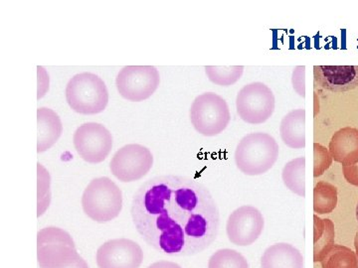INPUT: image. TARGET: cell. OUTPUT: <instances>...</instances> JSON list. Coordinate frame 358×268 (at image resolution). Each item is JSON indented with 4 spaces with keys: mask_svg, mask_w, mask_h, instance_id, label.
Wrapping results in <instances>:
<instances>
[{
    "mask_svg": "<svg viewBox=\"0 0 358 268\" xmlns=\"http://www.w3.org/2000/svg\"><path fill=\"white\" fill-rule=\"evenodd\" d=\"M131 216L141 239L169 256H193L217 239L220 214L208 188L195 179L157 176L134 193Z\"/></svg>",
    "mask_w": 358,
    "mask_h": 268,
    "instance_id": "1",
    "label": "cell"
},
{
    "mask_svg": "<svg viewBox=\"0 0 358 268\" xmlns=\"http://www.w3.org/2000/svg\"><path fill=\"white\" fill-rule=\"evenodd\" d=\"M279 154V144L272 135L265 133H250L237 144L235 164L244 175L260 176L274 167Z\"/></svg>",
    "mask_w": 358,
    "mask_h": 268,
    "instance_id": "2",
    "label": "cell"
},
{
    "mask_svg": "<svg viewBox=\"0 0 358 268\" xmlns=\"http://www.w3.org/2000/svg\"><path fill=\"white\" fill-rule=\"evenodd\" d=\"M85 215L96 223H108L119 217L122 209V193L108 177L94 179L82 196Z\"/></svg>",
    "mask_w": 358,
    "mask_h": 268,
    "instance_id": "3",
    "label": "cell"
},
{
    "mask_svg": "<svg viewBox=\"0 0 358 268\" xmlns=\"http://www.w3.org/2000/svg\"><path fill=\"white\" fill-rule=\"evenodd\" d=\"M66 100L78 114H98L107 107L109 91L100 77L92 73H81L68 82Z\"/></svg>",
    "mask_w": 358,
    "mask_h": 268,
    "instance_id": "4",
    "label": "cell"
},
{
    "mask_svg": "<svg viewBox=\"0 0 358 268\" xmlns=\"http://www.w3.org/2000/svg\"><path fill=\"white\" fill-rule=\"evenodd\" d=\"M189 117L195 131L206 137L222 133L231 121L229 105L215 93L196 96L190 107Z\"/></svg>",
    "mask_w": 358,
    "mask_h": 268,
    "instance_id": "5",
    "label": "cell"
},
{
    "mask_svg": "<svg viewBox=\"0 0 358 268\" xmlns=\"http://www.w3.org/2000/svg\"><path fill=\"white\" fill-rule=\"evenodd\" d=\"M275 109V95L267 84L255 82L238 91L237 114L246 124L254 126L264 124L272 117Z\"/></svg>",
    "mask_w": 358,
    "mask_h": 268,
    "instance_id": "6",
    "label": "cell"
},
{
    "mask_svg": "<svg viewBox=\"0 0 358 268\" xmlns=\"http://www.w3.org/2000/svg\"><path fill=\"white\" fill-rule=\"evenodd\" d=\"M159 84V73L154 66H127L115 79L120 96L134 103L150 98Z\"/></svg>",
    "mask_w": 358,
    "mask_h": 268,
    "instance_id": "7",
    "label": "cell"
},
{
    "mask_svg": "<svg viewBox=\"0 0 358 268\" xmlns=\"http://www.w3.org/2000/svg\"><path fill=\"white\" fill-rule=\"evenodd\" d=\"M154 165V155L141 144L124 145L110 160V172L124 183L134 182L148 175Z\"/></svg>",
    "mask_w": 358,
    "mask_h": 268,
    "instance_id": "8",
    "label": "cell"
},
{
    "mask_svg": "<svg viewBox=\"0 0 358 268\" xmlns=\"http://www.w3.org/2000/svg\"><path fill=\"white\" fill-rule=\"evenodd\" d=\"M73 141L77 154L88 163H101L112 151V133L96 122L80 126L75 131Z\"/></svg>",
    "mask_w": 358,
    "mask_h": 268,
    "instance_id": "9",
    "label": "cell"
},
{
    "mask_svg": "<svg viewBox=\"0 0 358 268\" xmlns=\"http://www.w3.org/2000/svg\"><path fill=\"white\" fill-rule=\"evenodd\" d=\"M265 218L259 209L242 206L233 211L226 223L228 239L237 246H249L262 236Z\"/></svg>",
    "mask_w": 358,
    "mask_h": 268,
    "instance_id": "10",
    "label": "cell"
},
{
    "mask_svg": "<svg viewBox=\"0 0 358 268\" xmlns=\"http://www.w3.org/2000/svg\"><path fill=\"white\" fill-rule=\"evenodd\" d=\"M96 262L99 268H140L143 251L131 239H110L96 251Z\"/></svg>",
    "mask_w": 358,
    "mask_h": 268,
    "instance_id": "11",
    "label": "cell"
},
{
    "mask_svg": "<svg viewBox=\"0 0 358 268\" xmlns=\"http://www.w3.org/2000/svg\"><path fill=\"white\" fill-rule=\"evenodd\" d=\"M315 89L345 93L358 88V66H315Z\"/></svg>",
    "mask_w": 358,
    "mask_h": 268,
    "instance_id": "12",
    "label": "cell"
},
{
    "mask_svg": "<svg viewBox=\"0 0 358 268\" xmlns=\"http://www.w3.org/2000/svg\"><path fill=\"white\" fill-rule=\"evenodd\" d=\"M334 161L343 166L358 163V128L346 126L334 134L329 147Z\"/></svg>",
    "mask_w": 358,
    "mask_h": 268,
    "instance_id": "13",
    "label": "cell"
},
{
    "mask_svg": "<svg viewBox=\"0 0 358 268\" xmlns=\"http://www.w3.org/2000/svg\"><path fill=\"white\" fill-rule=\"evenodd\" d=\"M37 152L43 154L50 149L62 135V121L54 110L40 107L37 110Z\"/></svg>",
    "mask_w": 358,
    "mask_h": 268,
    "instance_id": "14",
    "label": "cell"
},
{
    "mask_svg": "<svg viewBox=\"0 0 358 268\" xmlns=\"http://www.w3.org/2000/svg\"><path fill=\"white\" fill-rule=\"evenodd\" d=\"M262 268H303V256L292 244L279 243L268 246L261 258Z\"/></svg>",
    "mask_w": 358,
    "mask_h": 268,
    "instance_id": "15",
    "label": "cell"
},
{
    "mask_svg": "<svg viewBox=\"0 0 358 268\" xmlns=\"http://www.w3.org/2000/svg\"><path fill=\"white\" fill-rule=\"evenodd\" d=\"M282 142L292 149L306 147V110H294L282 117L280 124Z\"/></svg>",
    "mask_w": 358,
    "mask_h": 268,
    "instance_id": "16",
    "label": "cell"
},
{
    "mask_svg": "<svg viewBox=\"0 0 358 268\" xmlns=\"http://www.w3.org/2000/svg\"><path fill=\"white\" fill-rule=\"evenodd\" d=\"M77 248L66 244H48L37 248L40 268H62L76 262L80 258Z\"/></svg>",
    "mask_w": 358,
    "mask_h": 268,
    "instance_id": "17",
    "label": "cell"
},
{
    "mask_svg": "<svg viewBox=\"0 0 358 268\" xmlns=\"http://www.w3.org/2000/svg\"><path fill=\"white\" fill-rule=\"evenodd\" d=\"M336 230L329 218L313 216V262H322L334 246Z\"/></svg>",
    "mask_w": 358,
    "mask_h": 268,
    "instance_id": "18",
    "label": "cell"
},
{
    "mask_svg": "<svg viewBox=\"0 0 358 268\" xmlns=\"http://www.w3.org/2000/svg\"><path fill=\"white\" fill-rule=\"evenodd\" d=\"M306 158L305 156L291 160L284 166L282 179L285 186L301 198L306 197Z\"/></svg>",
    "mask_w": 358,
    "mask_h": 268,
    "instance_id": "19",
    "label": "cell"
},
{
    "mask_svg": "<svg viewBox=\"0 0 358 268\" xmlns=\"http://www.w3.org/2000/svg\"><path fill=\"white\" fill-rule=\"evenodd\" d=\"M338 188L326 181H320L313 188V211L315 215L333 213L338 206Z\"/></svg>",
    "mask_w": 358,
    "mask_h": 268,
    "instance_id": "20",
    "label": "cell"
},
{
    "mask_svg": "<svg viewBox=\"0 0 358 268\" xmlns=\"http://www.w3.org/2000/svg\"><path fill=\"white\" fill-rule=\"evenodd\" d=\"M209 81L217 86L230 87L243 76L244 66H205Z\"/></svg>",
    "mask_w": 358,
    "mask_h": 268,
    "instance_id": "21",
    "label": "cell"
},
{
    "mask_svg": "<svg viewBox=\"0 0 358 268\" xmlns=\"http://www.w3.org/2000/svg\"><path fill=\"white\" fill-rule=\"evenodd\" d=\"M322 268H358L355 251L348 246L334 244L322 262Z\"/></svg>",
    "mask_w": 358,
    "mask_h": 268,
    "instance_id": "22",
    "label": "cell"
},
{
    "mask_svg": "<svg viewBox=\"0 0 358 268\" xmlns=\"http://www.w3.org/2000/svg\"><path fill=\"white\" fill-rule=\"evenodd\" d=\"M208 268H250L248 260L239 251L222 248L209 258Z\"/></svg>",
    "mask_w": 358,
    "mask_h": 268,
    "instance_id": "23",
    "label": "cell"
},
{
    "mask_svg": "<svg viewBox=\"0 0 358 268\" xmlns=\"http://www.w3.org/2000/svg\"><path fill=\"white\" fill-rule=\"evenodd\" d=\"M38 172V207H37V216L43 215L51 203L50 175L42 164H37Z\"/></svg>",
    "mask_w": 358,
    "mask_h": 268,
    "instance_id": "24",
    "label": "cell"
},
{
    "mask_svg": "<svg viewBox=\"0 0 358 268\" xmlns=\"http://www.w3.org/2000/svg\"><path fill=\"white\" fill-rule=\"evenodd\" d=\"M48 244H66L76 248L74 239L70 234L56 227L45 228L37 232V248Z\"/></svg>",
    "mask_w": 358,
    "mask_h": 268,
    "instance_id": "25",
    "label": "cell"
},
{
    "mask_svg": "<svg viewBox=\"0 0 358 268\" xmlns=\"http://www.w3.org/2000/svg\"><path fill=\"white\" fill-rule=\"evenodd\" d=\"M333 157L327 147L319 143L313 144V177L317 178L326 172L333 164Z\"/></svg>",
    "mask_w": 358,
    "mask_h": 268,
    "instance_id": "26",
    "label": "cell"
},
{
    "mask_svg": "<svg viewBox=\"0 0 358 268\" xmlns=\"http://www.w3.org/2000/svg\"><path fill=\"white\" fill-rule=\"evenodd\" d=\"M292 84L294 91L301 98H306V66H296L292 74Z\"/></svg>",
    "mask_w": 358,
    "mask_h": 268,
    "instance_id": "27",
    "label": "cell"
},
{
    "mask_svg": "<svg viewBox=\"0 0 358 268\" xmlns=\"http://www.w3.org/2000/svg\"><path fill=\"white\" fill-rule=\"evenodd\" d=\"M343 176L350 184L358 187V166L355 165L343 166Z\"/></svg>",
    "mask_w": 358,
    "mask_h": 268,
    "instance_id": "28",
    "label": "cell"
},
{
    "mask_svg": "<svg viewBox=\"0 0 358 268\" xmlns=\"http://www.w3.org/2000/svg\"><path fill=\"white\" fill-rule=\"evenodd\" d=\"M37 69H38V100L39 98H41L42 96L45 95V93H46L47 91H48L49 89V84H44L43 80L45 79V77L47 76L46 70H44V68L42 67H37Z\"/></svg>",
    "mask_w": 358,
    "mask_h": 268,
    "instance_id": "29",
    "label": "cell"
},
{
    "mask_svg": "<svg viewBox=\"0 0 358 268\" xmlns=\"http://www.w3.org/2000/svg\"><path fill=\"white\" fill-rule=\"evenodd\" d=\"M148 268H182L178 263L167 262V260H160L150 265Z\"/></svg>",
    "mask_w": 358,
    "mask_h": 268,
    "instance_id": "30",
    "label": "cell"
},
{
    "mask_svg": "<svg viewBox=\"0 0 358 268\" xmlns=\"http://www.w3.org/2000/svg\"><path fill=\"white\" fill-rule=\"evenodd\" d=\"M62 268H90L88 263H87L86 260H84L82 256H80L79 258L75 262L72 263V265H68V267H62Z\"/></svg>",
    "mask_w": 358,
    "mask_h": 268,
    "instance_id": "31",
    "label": "cell"
},
{
    "mask_svg": "<svg viewBox=\"0 0 358 268\" xmlns=\"http://www.w3.org/2000/svg\"><path fill=\"white\" fill-rule=\"evenodd\" d=\"M355 255H357V260H358V232H357V234H355Z\"/></svg>",
    "mask_w": 358,
    "mask_h": 268,
    "instance_id": "32",
    "label": "cell"
},
{
    "mask_svg": "<svg viewBox=\"0 0 358 268\" xmlns=\"http://www.w3.org/2000/svg\"><path fill=\"white\" fill-rule=\"evenodd\" d=\"M357 218L358 221V203H357Z\"/></svg>",
    "mask_w": 358,
    "mask_h": 268,
    "instance_id": "33",
    "label": "cell"
},
{
    "mask_svg": "<svg viewBox=\"0 0 358 268\" xmlns=\"http://www.w3.org/2000/svg\"><path fill=\"white\" fill-rule=\"evenodd\" d=\"M357 166H358V163H357Z\"/></svg>",
    "mask_w": 358,
    "mask_h": 268,
    "instance_id": "34",
    "label": "cell"
}]
</instances>
